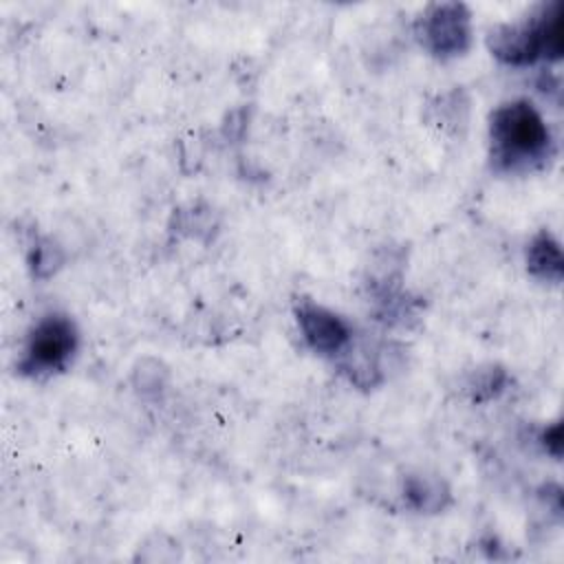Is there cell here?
I'll return each instance as SVG.
<instances>
[{
	"label": "cell",
	"instance_id": "obj_1",
	"mask_svg": "<svg viewBox=\"0 0 564 564\" xmlns=\"http://www.w3.org/2000/svg\"><path fill=\"white\" fill-rule=\"evenodd\" d=\"M491 161L505 172L540 167L551 156V132L529 99L498 106L489 119Z\"/></svg>",
	"mask_w": 564,
	"mask_h": 564
},
{
	"label": "cell",
	"instance_id": "obj_2",
	"mask_svg": "<svg viewBox=\"0 0 564 564\" xmlns=\"http://www.w3.org/2000/svg\"><path fill=\"white\" fill-rule=\"evenodd\" d=\"M487 46L494 57L511 66H527L540 57L560 59L564 51V4H540L520 20L494 26Z\"/></svg>",
	"mask_w": 564,
	"mask_h": 564
},
{
	"label": "cell",
	"instance_id": "obj_3",
	"mask_svg": "<svg viewBox=\"0 0 564 564\" xmlns=\"http://www.w3.org/2000/svg\"><path fill=\"white\" fill-rule=\"evenodd\" d=\"M77 348V328L68 315L51 313L42 317L26 337L24 355L18 364L22 375L40 377L64 370Z\"/></svg>",
	"mask_w": 564,
	"mask_h": 564
},
{
	"label": "cell",
	"instance_id": "obj_4",
	"mask_svg": "<svg viewBox=\"0 0 564 564\" xmlns=\"http://www.w3.org/2000/svg\"><path fill=\"white\" fill-rule=\"evenodd\" d=\"M414 31L432 55L447 59L467 51L471 42V13L463 2H434L421 11Z\"/></svg>",
	"mask_w": 564,
	"mask_h": 564
},
{
	"label": "cell",
	"instance_id": "obj_5",
	"mask_svg": "<svg viewBox=\"0 0 564 564\" xmlns=\"http://www.w3.org/2000/svg\"><path fill=\"white\" fill-rule=\"evenodd\" d=\"M297 326L302 330L304 341L322 355H335L344 350L350 341V326L344 317L319 306L311 300H300L295 306Z\"/></svg>",
	"mask_w": 564,
	"mask_h": 564
},
{
	"label": "cell",
	"instance_id": "obj_6",
	"mask_svg": "<svg viewBox=\"0 0 564 564\" xmlns=\"http://www.w3.org/2000/svg\"><path fill=\"white\" fill-rule=\"evenodd\" d=\"M527 267L529 271L546 282H560L564 273V260L560 251V242L549 234L540 231L529 249H527Z\"/></svg>",
	"mask_w": 564,
	"mask_h": 564
},
{
	"label": "cell",
	"instance_id": "obj_7",
	"mask_svg": "<svg viewBox=\"0 0 564 564\" xmlns=\"http://www.w3.org/2000/svg\"><path fill=\"white\" fill-rule=\"evenodd\" d=\"M405 498L419 511H438L445 507L449 491L443 480L434 476H410L405 480Z\"/></svg>",
	"mask_w": 564,
	"mask_h": 564
},
{
	"label": "cell",
	"instance_id": "obj_8",
	"mask_svg": "<svg viewBox=\"0 0 564 564\" xmlns=\"http://www.w3.org/2000/svg\"><path fill=\"white\" fill-rule=\"evenodd\" d=\"M505 383H507V372L498 366H489V368H478L471 375L467 388L474 401H487L496 397L505 388Z\"/></svg>",
	"mask_w": 564,
	"mask_h": 564
},
{
	"label": "cell",
	"instance_id": "obj_9",
	"mask_svg": "<svg viewBox=\"0 0 564 564\" xmlns=\"http://www.w3.org/2000/svg\"><path fill=\"white\" fill-rule=\"evenodd\" d=\"M542 443L546 447L549 454H553L555 458L562 456V425L553 423L542 432Z\"/></svg>",
	"mask_w": 564,
	"mask_h": 564
}]
</instances>
